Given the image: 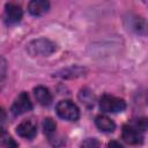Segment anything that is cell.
Here are the masks:
<instances>
[{
    "instance_id": "obj_1",
    "label": "cell",
    "mask_w": 148,
    "mask_h": 148,
    "mask_svg": "<svg viewBox=\"0 0 148 148\" xmlns=\"http://www.w3.org/2000/svg\"><path fill=\"white\" fill-rule=\"evenodd\" d=\"M57 50V45L47 39V38H38L34 39L27 45V52L31 57H38V56H50Z\"/></svg>"
},
{
    "instance_id": "obj_2",
    "label": "cell",
    "mask_w": 148,
    "mask_h": 148,
    "mask_svg": "<svg viewBox=\"0 0 148 148\" xmlns=\"http://www.w3.org/2000/svg\"><path fill=\"white\" fill-rule=\"evenodd\" d=\"M56 111L60 118L69 121H75L80 117L79 108L76 106V104H74L72 101L68 99L60 101L56 106Z\"/></svg>"
},
{
    "instance_id": "obj_3",
    "label": "cell",
    "mask_w": 148,
    "mask_h": 148,
    "mask_svg": "<svg viewBox=\"0 0 148 148\" xmlns=\"http://www.w3.org/2000/svg\"><path fill=\"white\" fill-rule=\"evenodd\" d=\"M125 108H126V103L123 98L114 97L108 94L103 95L99 98V109L103 112H112V113L121 112L125 110Z\"/></svg>"
},
{
    "instance_id": "obj_4",
    "label": "cell",
    "mask_w": 148,
    "mask_h": 148,
    "mask_svg": "<svg viewBox=\"0 0 148 148\" xmlns=\"http://www.w3.org/2000/svg\"><path fill=\"white\" fill-rule=\"evenodd\" d=\"M32 109V103L30 101L29 95L25 91H22L13 102V105L10 108V111L13 112V114L15 116H20L23 114L28 111H30Z\"/></svg>"
},
{
    "instance_id": "obj_5",
    "label": "cell",
    "mask_w": 148,
    "mask_h": 148,
    "mask_svg": "<svg viewBox=\"0 0 148 148\" xmlns=\"http://www.w3.org/2000/svg\"><path fill=\"white\" fill-rule=\"evenodd\" d=\"M22 8L17 3L14 2H8L5 6V13H3V18L7 24H15L21 21L22 18Z\"/></svg>"
},
{
    "instance_id": "obj_6",
    "label": "cell",
    "mask_w": 148,
    "mask_h": 148,
    "mask_svg": "<svg viewBox=\"0 0 148 148\" xmlns=\"http://www.w3.org/2000/svg\"><path fill=\"white\" fill-rule=\"evenodd\" d=\"M121 138L128 145H140L143 141V136L139 132V130H136L134 126H131V125L123 126Z\"/></svg>"
},
{
    "instance_id": "obj_7",
    "label": "cell",
    "mask_w": 148,
    "mask_h": 148,
    "mask_svg": "<svg viewBox=\"0 0 148 148\" xmlns=\"http://www.w3.org/2000/svg\"><path fill=\"white\" fill-rule=\"evenodd\" d=\"M16 133L21 138L31 140L37 134V126L32 120H24L16 127Z\"/></svg>"
},
{
    "instance_id": "obj_8",
    "label": "cell",
    "mask_w": 148,
    "mask_h": 148,
    "mask_svg": "<svg viewBox=\"0 0 148 148\" xmlns=\"http://www.w3.org/2000/svg\"><path fill=\"white\" fill-rule=\"evenodd\" d=\"M50 8L49 1L45 0H32L28 3V10L34 16H40L45 14Z\"/></svg>"
},
{
    "instance_id": "obj_9",
    "label": "cell",
    "mask_w": 148,
    "mask_h": 148,
    "mask_svg": "<svg viewBox=\"0 0 148 148\" xmlns=\"http://www.w3.org/2000/svg\"><path fill=\"white\" fill-rule=\"evenodd\" d=\"M34 95H35L37 102L43 106H47L52 102V95H51L50 90L43 86H38V87L34 88Z\"/></svg>"
},
{
    "instance_id": "obj_10",
    "label": "cell",
    "mask_w": 148,
    "mask_h": 148,
    "mask_svg": "<svg viewBox=\"0 0 148 148\" xmlns=\"http://www.w3.org/2000/svg\"><path fill=\"white\" fill-rule=\"evenodd\" d=\"M95 124L96 127L102 132H113L116 128V124L113 123V120L104 114H98L95 118Z\"/></svg>"
},
{
    "instance_id": "obj_11",
    "label": "cell",
    "mask_w": 148,
    "mask_h": 148,
    "mask_svg": "<svg viewBox=\"0 0 148 148\" xmlns=\"http://www.w3.org/2000/svg\"><path fill=\"white\" fill-rule=\"evenodd\" d=\"M0 147H2V148H17L16 141L1 126H0Z\"/></svg>"
},
{
    "instance_id": "obj_12",
    "label": "cell",
    "mask_w": 148,
    "mask_h": 148,
    "mask_svg": "<svg viewBox=\"0 0 148 148\" xmlns=\"http://www.w3.org/2000/svg\"><path fill=\"white\" fill-rule=\"evenodd\" d=\"M79 98H80V101H81L82 103H84V104L88 105V106L94 105V102H95L94 94H92L89 89H87V88H83V89L80 90V92H79Z\"/></svg>"
},
{
    "instance_id": "obj_13",
    "label": "cell",
    "mask_w": 148,
    "mask_h": 148,
    "mask_svg": "<svg viewBox=\"0 0 148 148\" xmlns=\"http://www.w3.org/2000/svg\"><path fill=\"white\" fill-rule=\"evenodd\" d=\"M43 130L44 133L50 138L52 135L56 134V130H57V124L52 118H45L43 121Z\"/></svg>"
},
{
    "instance_id": "obj_14",
    "label": "cell",
    "mask_w": 148,
    "mask_h": 148,
    "mask_svg": "<svg viewBox=\"0 0 148 148\" xmlns=\"http://www.w3.org/2000/svg\"><path fill=\"white\" fill-rule=\"evenodd\" d=\"M7 76V61L6 59L0 54V91L2 90Z\"/></svg>"
},
{
    "instance_id": "obj_15",
    "label": "cell",
    "mask_w": 148,
    "mask_h": 148,
    "mask_svg": "<svg viewBox=\"0 0 148 148\" xmlns=\"http://www.w3.org/2000/svg\"><path fill=\"white\" fill-rule=\"evenodd\" d=\"M80 148H101V143L96 138H88L81 142Z\"/></svg>"
},
{
    "instance_id": "obj_16",
    "label": "cell",
    "mask_w": 148,
    "mask_h": 148,
    "mask_svg": "<svg viewBox=\"0 0 148 148\" xmlns=\"http://www.w3.org/2000/svg\"><path fill=\"white\" fill-rule=\"evenodd\" d=\"M135 128L140 130V131H146V128H147V120H146V118L138 119V121L135 123Z\"/></svg>"
},
{
    "instance_id": "obj_17",
    "label": "cell",
    "mask_w": 148,
    "mask_h": 148,
    "mask_svg": "<svg viewBox=\"0 0 148 148\" xmlns=\"http://www.w3.org/2000/svg\"><path fill=\"white\" fill-rule=\"evenodd\" d=\"M108 148H124V147L117 141H110L108 143Z\"/></svg>"
},
{
    "instance_id": "obj_18",
    "label": "cell",
    "mask_w": 148,
    "mask_h": 148,
    "mask_svg": "<svg viewBox=\"0 0 148 148\" xmlns=\"http://www.w3.org/2000/svg\"><path fill=\"white\" fill-rule=\"evenodd\" d=\"M5 118V113H3V111L0 109V120H2Z\"/></svg>"
}]
</instances>
